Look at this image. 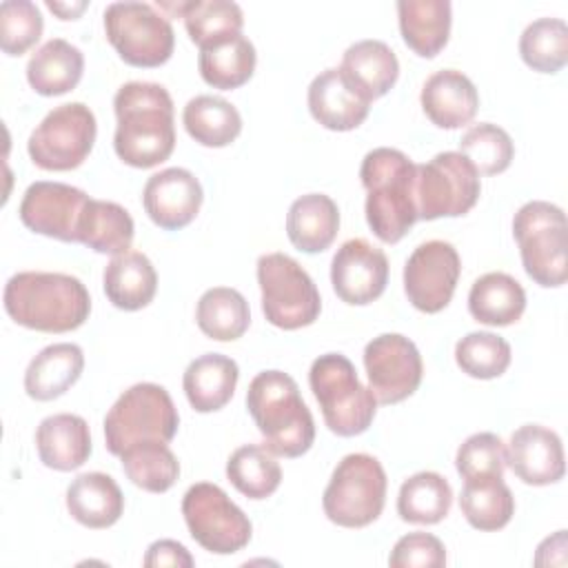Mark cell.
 <instances>
[{"label":"cell","mask_w":568,"mask_h":568,"mask_svg":"<svg viewBox=\"0 0 568 568\" xmlns=\"http://www.w3.org/2000/svg\"><path fill=\"white\" fill-rule=\"evenodd\" d=\"M118 158L133 169H151L169 160L175 149L173 100L162 84L126 82L115 91Z\"/></svg>","instance_id":"1"},{"label":"cell","mask_w":568,"mask_h":568,"mask_svg":"<svg viewBox=\"0 0 568 568\" xmlns=\"http://www.w3.org/2000/svg\"><path fill=\"white\" fill-rule=\"evenodd\" d=\"M2 302L16 324L40 333L75 331L91 313L87 286L67 273H16L4 284Z\"/></svg>","instance_id":"2"},{"label":"cell","mask_w":568,"mask_h":568,"mask_svg":"<svg viewBox=\"0 0 568 568\" xmlns=\"http://www.w3.org/2000/svg\"><path fill=\"white\" fill-rule=\"evenodd\" d=\"M359 178L366 189V222L386 244L399 242L417 222V164L390 146L364 155Z\"/></svg>","instance_id":"3"},{"label":"cell","mask_w":568,"mask_h":568,"mask_svg":"<svg viewBox=\"0 0 568 568\" xmlns=\"http://www.w3.org/2000/svg\"><path fill=\"white\" fill-rule=\"evenodd\" d=\"M246 408L273 455L300 457L313 446L315 422L288 373H257L246 390Z\"/></svg>","instance_id":"4"},{"label":"cell","mask_w":568,"mask_h":568,"mask_svg":"<svg viewBox=\"0 0 568 568\" xmlns=\"http://www.w3.org/2000/svg\"><path fill=\"white\" fill-rule=\"evenodd\" d=\"M308 384L331 433L339 437H355L373 424L377 399L371 388L359 382L357 371L346 355H320L311 364Z\"/></svg>","instance_id":"5"},{"label":"cell","mask_w":568,"mask_h":568,"mask_svg":"<svg viewBox=\"0 0 568 568\" xmlns=\"http://www.w3.org/2000/svg\"><path fill=\"white\" fill-rule=\"evenodd\" d=\"M513 235L526 275L546 288L566 284L568 277V224L566 213L546 200L519 206L513 217Z\"/></svg>","instance_id":"6"},{"label":"cell","mask_w":568,"mask_h":568,"mask_svg":"<svg viewBox=\"0 0 568 568\" xmlns=\"http://www.w3.org/2000/svg\"><path fill=\"white\" fill-rule=\"evenodd\" d=\"M180 426L178 408L169 390L153 382L126 388L104 417V442L111 455H122L140 442L169 444Z\"/></svg>","instance_id":"7"},{"label":"cell","mask_w":568,"mask_h":568,"mask_svg":"<svg viewBox=\"0 0 568 568\" xmlns=\"http://www.w3.org/2000/svg\"><path fill=\"white\" fill-rule=\"evenodd\" d=\"M386 473L377 457L351 453L337 462L322 497L324 515L342 528L373 524L386 501Z\"/></svg>","instance_id":"8"},{"label":"cell","mask_w":568,"mask_h":568,"mask_svg":"<svg viewBox=\"0 0 568 568\" xmlns=\"http://www.w3.org/2000/svg\"><path fill=\"white\" fill-rule=\"evenodd\" d=\"M257 284L262 291V313L273 326L297 331L320 317V291L293 257L284 253L260 255Z\"/></svg>","instance_id":"9"},{"label":"cell","mask_w":568,"mask_h":568,"mask_svg":"<svg viewBox=\"0 0 568 568\" xmlns=\"http://www.w3.org/2000/svg\"><path fill=\"white\" fill-rule=\"evenodd\" d=\"M104 33L118 55L140 69L164 64L175 49L169 18L146 2H111L104 9Z\"/></svg>","instance_id":"10"},{"label":"cell","mask_w":568,"mask_h":568,"mask_svg":"<svg viewBox=\"0 0 568 568\" xmlns=\"http://www.w3.org/2000/svg\"><path fill=\"white\" fill-rule=\"evenodd\" d=\"M98 124L93 111L82 102H67L49 111L31 131L27 151L44 171L78 169L91 153Z\"/></svg>","instance_id":"11"},{"label":"cell","mask_w":568,"mask_h":568,"mask_svg":"<svg viewBox=\"0 0 568 568\" xmlns=\"http://www.w3.org/2000/svg\"><path fill=\"white\" fill-rule=\"evenodd\" d=\"M182 515L191 537L209 552L233 555L251 541V519L217 484H193L182 497Z\"/></svg>","instance_id":"12"},{"label":"cell","mask_w":568,"mask_h":568,"mask_svg":"<svg viewBox=\"0 0 568 568\" xmlns=\"http://www.w3.org/2000/svg\"><path fill=\"white\" fill-rule=\"evenodd\" d=\"M479 191V173L459 151L437 153L426 164H417V220L459 217L477 204Z\"/></svg>","instance_id":"13"},{"label":"cell","mask_w":568,"mask_h":568,"mask_svg":"<svg viewBox=\"0 0 568 568\" xmlns=\"http://www.w3.org/2000/svg\"><path fill=\"white\" fill-rule=\"evenodd\" d=\"M368 388L377 404H399L410 397L424 375L417 346L399 333H382L364 348Z\"/></svg>","instance_id":"14"},{"label":"cell","mask_w":568,"mask_h":568,"mask_svg":"<svg viewBox=\"0 0 568 568\" xmlns=\"http://www.w3.org/2000/svg\"><path fill=\"white\" fill-rule=\"evenodd\" d=\"M462 260L450 242L428 240L404 264V291L422 313H439L453 300Z\"/></svg>","instance_id":"15"},{"label":"cell","mask_w":568,"mask_h":568,"mask_svg":"<svg viewBox=\"0 0 568 568\" xmlns=\"http://www.w3.org/2000/svg\"><path fill=\"white\" fill-rule=\"evenodd\" d=\"M87 202L89 195L78 186L40 180L27 186L18 213L33 233L60 242H78V224Z\"/></svg>","instance_id":"16"},{"label":"cell","mask_w":568,"mask_h":568,"mask_svg":"<svg viewBox=\"0 0 568 568\" xmlns=\"http://www.w3.org/2000/svg\"><path fill=\"white\" fill-rule=\"evenodd\" d=\"M331 284L351 306L375 302L388 284L386 253L364 237L346 240L331 262Z\"/></svg>","instance_id":"17"},{"label":"cell","mask_w":568,"mask_h":568,"mask_svg":"<svg viewBox=\"0 0 568 568\" xmlns=\"http://www.w3.org/2000/svg\"><path fill=\"white\" fill-rule=\"evenodd\" d=\"M204 193L200 180L180 166L153 173L142 191V204L153 224L164 231L189 226L200 213Z\"/></svg>","instance_id":"18"},{"label":"cell","mask_w":568,"mask_h":568,"mask_svg":"<svg viewBox=\"0 0 568 568\" xmlns=\"http://www.w3.org/2000/svg\"><path fill=\"white\" fill-rule=\"evenodd\" d=\"M506 464L528 486L555 484L566 473L561 439L546 426L524 424L510 435Z\"/></svg>","instance_id":"19"},{"label":"cell","mask_w":568,"mask_h":568,"mask_svg":"<svg viewBox=\"0 0 568 568\" xmlns=\"http://www.w3.org/2000/svg\"><path fill=\"white\" fill-rule=\"evenodd\" d=\"M371 102L342 75L339 67L324 69L308 84V111L328 131H353L368 118Z\"/></svg>","instance_id":"20"},{"label":"cell","mask_w":568,"mask_h":568,"mask_svg":"<svg viewBox=\"0 0 568 568\" xmlns=\"http://www.w3.org/2000/svg\"><path fill=\"white\" fill-rule=\"evenodd\" d=\"M419 102L426 118L439 129H459L468 124L479 109L475 84L457 69L435 71L424 82Z\"/></svg>","instance_id":"21"},{"label":"cell","mask_w":568,"mask_h":568,"mask_svg":"<svg viewBox=\"0 0 568 568\" xmlns=\"http://www.w3.org/2000/svg\"><path fill=\"white\" fill-rule=\"evenodd\" d=\"M38 457L47 468L75 470L91 455V433L84 417L73 413L49 415L36 430Z\"/></svg>","instance_id":"22"},{"label":"cell","mask_w":568,"mask_h":568,"mask_svg":"<svg viewBox=\"0 0 568 568\" xmlns=\"http://www.w3.org/2000/svg\"><path fill=\"white\" fill-rule=\"evenodd\" d=\"M84 353L78 344L58 342L44 346L27 366L24 390L36 402H51L64 395L82 375Z\"/></svg>","instance_id":"23"},{"label":"cell","mask_w":568,"mask_h":568,"mask_svg":"<svg viewBox=\"0 0 568 568\" xmlns=\"http://www.w3.org/2000/svg\"><path fill=\"white\" fill-rule=\"evenodd\" d=\"M339 71L368 102H373L393 89L399 75V62L386 42L359 40L344 51Z\"/></svg>","instance_id":"24"},{"label":"cell","mask_w":568,"mask_h":568,"mask_svg":"<svg viewBox=\"0 0 568 568\" xmlns=\"http://www.w3.org/2000/svg\"><path fill=\"white\" fill-rule=\"evenodd\" d=\"M67 510L87 528H109L124 513V495L111 475L82 473L67 488Z\"/></svg>","instance_id":"25"},{"label":"cell","mask_w":568,"mask_h":568,"mask_svg":"<svg viewBox=\"0 0 568 568\" xmlns=\"http://www.w3.org/2000/svg\"><path fill=\"white\" fill-rule=\"evenodd\" d=\"M237 377L240 368L235 359L222 353H204L186 366L182 386L193 410L213 413L231 402Z\"/></svg>","instance_id":"26"},{"label":"cell","mask_w":568,"mask_h":568,"mask_svg":"<svg viewBox=\"0 0 568 568\" xmlns=\"http://www.w3.org/2000/svg\"><path fill=\"white\" fill-rule=\"evenodd\" d=\"M102 286L115 308L140 311L155 297L158 273L144 253L126 251L111 257L102 275Z\"/></svg>","instance_id":"27"},{"label":"cell","mask_w":568,"mask_h":568,"mask_svg":"<svg viewBox=\"0 0 568 568\" xmlns=\"http://www.w3.org/2000/svg\"><path fill=\"white\" fill-rule=\"evenodd\" d=\"M339 231V209L324 193L297 197L286 213V235L302 253L326 251Z\"/></svg>","instance_id":"28"},{"label":"cell","mask_w":568,"mask_h":568,"mask_svg":"<svg viewBox=\"0 0 568 568\" xmlns=\"http://www.w3.org/2000/svg\"><path fill=\"white\" fill-rule=\"evenodd\" d=\"M399 33L410 51L422 58H435L450 36L448 0H399Z\"/></svg>","instance_id":"29"},{"label":"cell","mask_w":568,"mask_h":568,"mask_svg":"<svg viewBox=\"0 0 568 568\" xmlns=\"http://www.w3.org/2000/svg\"><path fill=\"white\" fill-rule=\"evenodd\" d=\"M84 71L82 51L62 40L51 38L27 62V80L40 95H62L78 87Z\"/></svg>","instance_id":"30"},{"label":"cell","mask_w":568,"mask_h":568,"mask_svg":"<svg viewBox=\"0 0 568 568\" xmlns=\"http://www.w3.org/2000/svg\"><path fill=\"white\" fill-rule=\"evenodd\" d=\"M526 291L508 273H486L477 277L468 293V311L479 324L508 326L524 315Z\"/></svg>","instance_id":"31"},{"label":"cell","mask_w":568,"mask_h":568,"mask_svg":"<svg viewBox=\"0 0 568 568\" xmlns=\"http://www.w3.org/2000/svg\"><path fill=\"white\" fill-rule=\"evenodd\" d=\"M135 233L133 217L124 206L109 200L89 197L80 224L78 242L104 255H120L131 248Z\"/></svg>","instance_id":"32"},{"label":"cell","mask_w":568,"mask_h":568,"mask_svg":"<svg viewBox=\"0 0 568 568\" xmlns=\"http://www.w3.org/2000/svg\"><path fill=\"white\" fill-rule=\"evenodd\" d=\"M184 20L191 42L200 49L220 44L242 33L244 16L240 4L231 0H191L169 7Z\"/></svg>","instance_id":"33"},{"label":"cell","mask_w":568,"mask_h":568,"mask_svg":"<svg viewBox=\"0 0 568 568\" xmlns=\"http://www.w3.org/2000/svg\"><path fill=\"white\" fill-rule=\"evenodd\" d=\"M186 133L202 146L220 149L231 144L242 131L240 111L220 95H195L182 111Z\"/></svg>","instance_id":"34"},{"label":"cell","mask_w":568,"mask_h":568,"mask_svg":"<svg viewBox=\"0 0 568 568\" xmlns=\"http://www.w3.org/2000/svg\"><path fill=\"white\" fill-rule=\"evenodd\" d=\"M255 62H257V55H255L253 42L240 33L220 44L200 49L197 67H200L202 80L209 87L231 91L251 80L255 71Z\"/></svg>","instance_id":"35"},{"label":"cell","mask_w":568,"mask_h":568,"mask_svg":"<svg viewBox=\"0 0 568 568\" xmlns=\"http://www.w3.org/2000/svg\"><path fill=\"white\" fill-rule=\"evenodd\" d=\"M459 510L477 530H499L515 515V497L504 477H481L464 481Z\"/></svg>","instance_id":"36"},{"label":"cell","mask_w":568,"mask_h":568,"mask_svg":"<svg viewBox=\"0 0 568 568\" xmlns=\"http://www.w3.org/2000/svg\"><path fill=\"white\" fill-rule=\"evenodd\" d=\"M200 331L217 342L242 337L251 324V311L244 295L229 286H213L202 293L195 308Z\"/></svg>","instance_id":"37"},{"label":"cell","mask_w":568,"mask_h":568,"mask_svg":"<svg viewBox=\"0 0 568 568\" xmlns=\"http://www.w3.org/2000/svg\"><path fill=\"white\" fill-rule=\"evenodd\" d=\"M453 504V488L446 477L433 470L410 475L397 495V513L408 524H439Z\"/></svg>","instance_id":"38"},{"label":"cell","mask_w":568,"mask_h":568,"mask_svg":"<svg viewBox=\"0 0 568 568\" xmlns=\"http://www.w3.org/2000/svg\"><path fill=\"white\" fill-rule=\"evenodd\" d=\"M229 481L248 499H266L282 484V468L266 446L244 444L226 462Z\"/></svg>","instance_id":"39"},{"label":"cell","mask_w":568,"mask_h":568,"mask_svg":"<svg viewBox=\"0 0 568 568\" xmlns=\"http://www.w3.org/2000/svg\"><path fill=\"white\" fill-rule=\"evenodd\" d=\"M122 470L146 493H166L180 477V462L164 442H140L122 455Z\"/></svg>","instance_id":"40"},{"label":"cell","mask_w":568,"mask_h":568,"mask_svg":"<svg viewBox=\"0 0 568 568\" xmlns=\"http://www.w3.org/2000/svg\"><path fill=\"white\" fill-rule=\"evenodd\" d=\"M521 60L539 73H557L568 62V27L559 18L530 22L519 38Z\"/></svg>","instance_id":"41"},{"label":"cell","mask_w":568,"mask_h":568,"mask_svg":"<svg viewBox=\"0 0 568 568\" xmlns=\"http://www.w3.org/2000/svg\"><path fill=\"white\" fill-rule=\"evenodd\" d=\"M510 344L488 331L468 333L455 344L457 366L475 379H495L504 375L510 366Z\"/></svg>","instance_id":"42"},{"label":"cell","mask_w":568,"mask_h":568,"mask_svg":"<svg viewBox=\"0 0 568 568\" xmlns=\"http://www.w3.org/2000/svg\"><path fill=\"white\" fill-rule=\"evenodd\" d=\"M459 153L477 169L479 175H497L510 166L515 144L501 126L481 122L462 135Z\"/></svg>","instance_id":"43"},{"label":"cell","mask_w":568,"mask_h":568,"mask_svg":"<svg viewBox=\"0 0 568 568\" xmlns=\"http://www.w3.org/2000/svg\"><path fill=\"white\" fill-rule=\"evenodd\" d=\"M42 13L29 0H4L0 4V47L7 55H22L42 36Z\"/></svg>","instance_id":"44"},{"label":"cell","mask_w":568,"mask_h":568,"mask_svg":"<svg viewBox=\"0 0 568 568\" xmlns=\"http://www.w3.org/2000/svg\"><path fill=\"white\" fill-rule=\"evenodd\" d=\"M455 468L464 481L481 477H504L506 448L495 433L470 435L455 455Z\"/></svg>","instance_id":"45"},{"label":"cell","mask_w":568,"mask_h":568,"mask_svg":"<svg viewBox=\"0 0 568 568\" xmlns=\"http://www.w3.org/2000/svg\"><path fill=\"white\" fill-rule=\"evenodd\" d=\"M444 564V544L439 541V537L422 530L399 537L388 557V566L393 568H442Z\"/></svg>","instance_id":"46"},{"label":"cell","mask_w":568,"mask_h":568,"mask_svg":"<svg viewBox=\"0 0 568 568\" xmlns=\"http://www.w3.org/2000/svg\"><path fill=\"white\" fill-rule=\"evenodd\" d=\"M146 568H162V566H178V568H191L195 561L191 552L175 539H158L146 548L144 561Z\"/></svg>","instance_id":"47"},{"label":"cell","mask_w":568,"mask_h":568,"mask_svg":"<svg viewBox=\"0 0 568 568\" xmlns=\"http://www.w3.org/2000/svg\"><path fill=\"white\" fill-rule=\"evenodd\" d=\"M47 7L60 16V20H75L84 9H87V2H78V4H67V2H47Z\"/></svg>","instance_id":"48"}]
</instances>
